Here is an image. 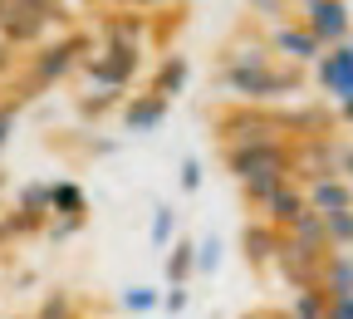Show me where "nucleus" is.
Returning <instances> with one entry per match:
<instances>
[{
	"label": "nucleus",
	"instance_id": "f257e3e1",
	"mask_svg": "<svg viewBox=\"0 0 353 319\" xmlns=\"http://www.w3.org/2000/svg\"><path fill=\"white\" fill-rule=\"evenodd\" d=\"M226 172L241 182L250 206H265L285 182H294V148L290 143H255V148H226Z\"/></svg>",
	"mask_w": 353,
	"mask_h": 319
},
{
	"label": "nucleus",
	"instance_id": "f03ea898",
	"mask_svg": "<svg viewBox=\"0 0 353 319\" xmlns=\"http://www.w3.org/2000/svg\"><path fill=\"white\" fill-rule=\"evenodd\" d=\"M94 55V39H88L83 30H64L54 39H44L39 50H30L25 69H20V84L30 88V94H44V88H59L69 74L83 69V59Z\"/></svg>",
	"mask_w": 353,
	"mask_h": 319
},
{
	"label": "nucleus",
	"instance_id": "7ed1b4c3",
	"mask_svg": "<svg viewBox=\"0 0 353 319\" xmlns=\"http://www.w3.org/2000/svg\"><path fill=\"white\" fill-rule=\"evenodd\" d=\"M216 84L236 99H275V94H294L299 88V69L294 64H221L216 69Z\"/></svg>",
	"mask_w": 353,
	"mask_h": 319
},
{
	"label": "nucleus",
	"instance_id": "20e7f679",
	"mask_svg": "<svg viewBox=\"0 0 353 319\" xmlns=\"http://www.w3.org/2000/svg\"><path fill=\"white\" fill-rule=\"evenodd\" d=\"M138 69H143V44H99L94 55L83 59V79L88 84H99V94H123V88L138 79Z\"/></svg>",
	"mask_w": 353,
	"mask_h": 319
},
{
	"label": "nucleus",
	"instance_id": "39448f33",
	"mask_svg": "<svg viewBox=\"0 0 353 319\" xmlns=\"http://www.w3.org/2000/svg\"><path fill=\"white\" fill-rule=\"evenodd\" d=\"M221 133V148H255V143H290V128L285 118H270V113H255V108H236L216 123Z\"/></svg>",
	"mask_w": 353,
	"mask_h": 319
},
{
	"label": "nucleus",
	"instance_id": "423d86ee",
	"mask_svg": "<svg viewBox=\"0 0 353 319\" xmlns=\"http://www.w3.org/2000/svg\"><path fill=\"white\" fill-rule=\"evenodd\" d=\"M59 25H64V20L25 6V0H0V44H10V50H25V44H30V50H39L44 35L59 30Z\"/></svg>",
	"mask_w": 353,
	"mask_h": 319
},
{
	"label": "nucleus",
	"instance_id": "0eeeda50",
	"mask_svg": "<svg viewBox=\"0 0 353 319\" xmlns=\"http://www.w3.org/2000/svg\"><path fill=\"white\" fill-rule=\"evenodd\" d=\"M299 25L319 39V50H334V44L353 39V15H348V0H294Z\"/></svg>",
	"mask_w": 353,
	"mask_h": 319
},
{
	"label": "nucleus",
	"instance_id": "6e6552de",
	"mask_svg": "<svg viewBox=\"0 0 353 319\" xmlns=\"http://www.w3.org/2000/svg\"><path fill=\"white\" fill-rule=\"evenodd\" d=\"M265 44H270V55H280L285 64H314V59L324 55V50H319V39L309 35L299 20H280V25H270Z\"/></svg>",
	"mask_w": 353,
	"mask_h": 319
},
{
	"label": "nucleus",
	"instance_id": "1a4fd4ad",
	"mask_svg": "<svg viewBox=\"0 0 353 319\" xmlns=\"http://www.w3.org/2000/svg\"><path fill=\"white\" fill-rule=\"evenodd\" d=\"M314 79H319L324 94H334L339 104L353 99V39L348 44H334V50H324L314 59Z\"/></svg>",
	"mask_w": 353,
	"mask_h": 319
},
{
	"label": "nucleus",
	"instance_id": "9d476101",
	"mask_svg": "<svg viewBox=\"0 0 353 319\" xmlns=\"http://www.w3.org/2000/svg\"><path fill=\"white\" fill-rule=\"evenodd\" d=\"M275 265H280V276H285L294 290H304V285H319V265H324V255L304 251V246H294V241L285 236V241H280V255H275Z\"/></svg>",
	"mask_w": 353,
	"mask_h": 319
},
{
	"label": "nucleus",
	"instance_id": "9b49d317",
	"mask_svg": "<svg viewBox=\"0 0 353 319\" xmlns=\"http://www.w3.org/2000/svg\"><path fill=\"white\" fill-rule=\"evenodd\" d=\"M304 202H309V211H319V216L353 211V182H343V177H314L304 187Z\"/></svg>",
	"mask_w": 353,
	"mask_h": 319
},
{
	"label": "nucleus",
	"instance_id": "f8f14e48",
	"mask_svg": "<svg viewBox=\"0 0 353 319\" xmlns=\"http://www.w3.org/2000/svg\"><path fill=\"white\" fill-rule=\"evenodd\" d=\"M260 211H265V226H275L280 236H285V231H294V221L309 211V202H304V187H299V182H285V187H280L270 202H265Z\"/></svg>",
	"mask_w": 353,
	"mask_h": 319
},
{
	"label": "nucleus",
	"instance_id": "ddd939ff",
	"mask_svg": "<svg viewBox=\"0 0 353 319\" xmlns=\"http://www.w3.org/2000/svg\"><path fill=\"white\" fill-rule=\"evenodd\" d=\"M167 108H172V104L148 88V94H138V99L123 104V128H128V133H152V128L167 123Z\"/></svg>",
	"mask_w": 353,
	"mask_h": 319
},
{
	"label": "nucleus",
	"instance_id": "4468645a",
	"mask_svg": "<svg viewBox=\"0 0 353 319\" xmlns=\"http://www.w3.org/2000/svg\"><path fill=\"white\" fill-rule=\"evenodd\" d=\"M50 192H54L50 221H88V192L79 187L74 177H54V182H50Z\"/></svg>",
	"mask_w": 353,
	"mask_h": 319
},
{
	"label": "nucleus",
	"instance_id": "2eb2a0df",
	"mask_svg": "<svg viewBox=\"0 0 353 319\" xmlns=\"http://www.w3.org/2000/svg\"><path fill=\"white\" fill-rule=\"evenodd\" d=\"M319 290L329 300H348L353 295V255L348 251H329L319 265Z\"/></svg>",
	"mask_w": 353,
	"mask_h": 319
},
{
	"label": "nucleus",
	"instance_id": "dca6fc26",
	"mask_svg": "<svg viewBox=\"0 0 353 319\" xmlns=\"http://www.w3.org/2000/svg\"><path fill=\"white\" fill-rule=\"evenodd\" d=\"M187 84H192V64H187V55H162V64L152 69V84H148V88L172 104Z\"/></svg>",
	"mask_w": 353,
	"mask_h": 319
},
{
	"label": "nucleus",
	"instance_id": "f3484780",
	"mask_svg": "<svg viewBox=\"0 0 353 319\" xmlns=\"http://www.w3.org/2000/svg\"><path fill=\"white\" fill-rule=\"evenodd\" d=\"M280 231L275 226H265V221H255V226H245V236H241V246H245V260L260 270V265H275V255H280Z\"/></svg>",
	"mask_w": 353,
	"mask_h": 319
},
{
	"label": "nucleus",
	"instance_id": "a211bd4d",
	"mask_svg": "<svg viewBox=\"0 0 353 319\" xmlns=\"http://www.w3.org/2000/svg\"><path fill=\"white\" fill-rule=\"evenodd\" d=\"M103 39H108V44H143V39H148V15H138V10H113L108 25H103Z\"/></svg>",
	"mask_w": 353,
	"mask_h": 319
},
{
	"label": "nucleus",
	"instance_id": "6ab92c4d",
	"mask_svg": "<svg viewBox=\"0 0 353 319\" xmlns=\"http://www.w3.org/2000/svg\"><path fill=\"white\" fill-rule=\"evenodd\" d=\"M196 276V241L192 236H176L167 251V285H187Z\"/></svg>",
	"mask_w": 353,
	"mask_h": 319
},
{
	"label": "nucleus",
	"instance_id": "aec40b11",
	"mask_svg": "<svg viewBox=\"0 0 353 319\" xmlns=\"http://www.w3.org/2000/svg\"><path fill=\"white\" fill-rule=\"evenodd\" d=\"M294 246H304V251H314V255H329V231H324V216L319 211H304L299 221H294V231H285Z\"/></svg>",
	"mask_w": 353,
	"mask_h": 319
},
{
	"label": "nucleus",
	"instance_id": "412c9836",
	"mask_svg": "<svg viewBox=\"0 0 353 319\" xmlns=\"http://www.w3.org/2000/svg\"><path fill=\"white\" fill-rule=\"evenodd\" d=\"M15 206L25 216H39V221H50V206H54V192H50V182H25V187L15 192Z\"/></svg>",
	"mask_w": 353,
	"mask_h": 319
},
{
	"label": "nucleus",
	"instance_id": "4be33fe9",
	"mask_svg": "<svg viewBox=\"0 0 353 319\" xmlns=\"http://www.w3.org/2000/svg\"><path fill=\"white\" fill-rule=\"evenodd\" d=\"M44 226H50V221L25 216V211L15 206V211H6V216H0V246H6V241H25V236H39Z\"/></svg>",
	"mask_w": 353,
	"mask_h": 319
},
{
	"label": "nucleus",
	"instance_id": "5701e85b",
	"mask_svg": "<svg viewBox=\"0 0 353 319\" xmlns=\"http://www.w3.org/2000/svg\"><path fill=\"white\" fill-rule=\"evenodd\" d=\"M329 295L319 290V285H304V290H294V304H290V319H324L329 314Z\"/></svg>",
	"mask_w": 353,
	"mask_h": 319
},
{
	"label": "nucleus",
	"instance_id": "b1692460",
	"mask_svg": "<svg viewBox=\"0 0 353 319\" xmlns=\"http://www.w3.org/2000/svg\"><path fill=\"white\" fill-rule=\"evenodd\" d=\"M118 304H123L128 314H152V309H162V290H157V285H128V290L118 295Z\"/></svg>",
	"mask_w": 353,
	"mask_h": 319
},
{
	"label": "nucleus",
	"instance_id": "393cba45",
	"mask_svg": "<svg viewBox=\"0 0 353 319\" xmlns=\"http://www.w3.org/2000/svg\"><path fill=\"white\" fill-rule=\"evenodd\" d=\"M30 319H79V304L69 300V290H50V295L34 304Z\"/></svg>",
	"mask_w": 353,
	"mask_h": 319
},
{
	"label": "nucleus",
	"instance_id": "a878e982",
	"mask_svg": "<svg viewBox=\"0 0 353 319\" xmlns=\"http://www.w3.org/2000/svg\"><path fill=\"white\" fill-rule=\"evenodd\" d=\"M148 241H152L157 251H172V241H176V211H172V206H157V211H152Z\"/></svg>",
	"mask_w": 353,
	"mask_h": 319
},
{
	"label": "nucleus",
	"instance_id": "bb28decb",
	"mask_svg": "<svg viewBox=\"0 0 353 319\" xmlns=\"http://www.w3.org/2000/svg\"><path fill=\"white\" fill-rule=\"evenodd\" d=\"M324 231H329V251H353V211L324 216Z\"/></svg>",
	"mask_w": 353,
	"mask_h": 319
},
{
	"label": "nucleus",
	"instance_id": "cd10ccee",
	"mask_svg": "<svg viewBox=\"0 0 353 319\" xmlns=\"http://www.w3.org/2000/svg\"><path fill=\"white\" fill-rule=\"evenodd\" d=\"M221 251H226L221 236H201L196 241V276H216V270H221Z\"/></svg>",
	"mask_w": 353,
	"mask_h": 319
},
{
	"label": "nucleus",
	"instance_id": "c85d7f7f",
	"mask_svg": "<svg viewBox=\"0 0 353 319\" xmlns=\"http://www.w3.org/2000/svg\"><path fill=\"white\" fill-rule=\"evenodd\" d=\"M20 113H25V99H0V153H6L10 133H15V123H20Z\"/></svg>",
	"mask_w": 353,
	"mask_h": 319
},
{
	"label": "nucleus",
	"instance_id": "c756f323",
	"mask_svg": "<svg viewBox=\"0 0 353 319\" xmlns=\"http://www.w3.org/2000/svg\"><path fill=\"white\" fill-rule=\"evenodd\" d=\"M187 304H192V290L187 285H167L162 290V314H182Z\"/></svg>",
	"mask_w": 353,
	"mask_h": 319
},
{
	"label": "nucleus",
	"instance_id": "7c9ffc66",
	"mask_svg": "<svg viewBox=\"0 0 353 319\" xmlns=\"http://www.w3.org/2000/svg\"><path fill=\"white\" fill-rule=\"evenodd\" d=\"M176 182H182V192H201V162L196 157H182V172H176Z\"/></svg>",
	"mask_w": 353,
	"mask_h": 319
},
{
	"label": "nucleus",
	"instance_id": "2f4dec72",
	"mask_svg": "<svg viewBox=\"0 0 353 319\" xmlns=\"http://www.w3.org/2000/svg\"><path fill=\"white\" fill-rule=\"evenodd\" d=\"M113 99H118V94H88V104H79V113H83V118H99L103 108H113Z\"/></svg>",
	"mask_w": 353,
	"mask_h": 319
},
{
	"label": "nucleus",
	"instance_id": "473e14b6",
	"mask_svg": "<svg viewBox=\"0 0 353 319\" xmlns=\"http://www.w3.org/2000/svg\"><path fill=\"white\" fill-rule=\"evenodd\" d=\"M245 6H250L255 15H270V20H280V15H285V6H290V0H245Z\"/></svg>",
	"mask_w": 353,
	"mask_h": 319
},
{
	"label": "nucleus",
	"instance_id": "72a5a7b5",
	"mask_svg": "<svg viewBox=\"0 0 353 319\" xmlns=\"http://www.w3.org/2000/svg\"><path fill=\"white\" fill-rule=\"evenodd\" d=\"M44 231H50V241H69L74 231H83V221H50Z\"/></svg>",
	"mask_w": 353,
	"mask_h": 319
},
{
	"label": "nucleus",
	"instance_id": "f704fd0d",
	"mask_svg": "<svg viewBox=\"0 0 353 319\" xmlns=\"http://www.w3.org/2000/svg\"><path fill=\"white\" fill-rule=\"evenodd\" d=\"M25 6H34V10H44V15H54V20H64V6L59 0H25ZM69 25V20H64Z\"/></svg>",
	"mask_w": 353,
	"mask_h": 319
},
{
	"label": "nucleus",
	"instance_id": "c9c22d12",
	"mask_svg": "<svg viewBox=\"0 0 353 319\" xmlns=\"http://www.w3.org/2000/svg\"><path fill=\"white\" fill-rule=\"evenodd\" d=\"M324 319H353V295H348V300H334Z\"/></svg>",
	"mask_w": 353,
	"mask_h": 319
},
{
	"label": "nucleus",
	"instance_id": "e433bc0d",
	"mask_svg": "<svg viewBox=\"0 0 353 319\" xmlns=\"http://www.w3.org/2000/svg\"><path fill=\"white\" fill-rule=\"evenodd\" d=\"M339 177L353 182V148H339Z\"/></svg>",
	"mask_w": 353,
	"mask_h": 319
},
{
	"label": "nucleus",
	"instance_id": "4c0bfd02",
	"mask_svg": "<svg viewBox=\"0 0 353 319\" xmlns=\"http://www.w3.org/2000/svg\"><path fill=\"white\" fill-rule=\"evenodd\" d=\"M123 6H132L138 15H148V10H162V6H172V0H123Z\"/></svg>",
	"mask_w": 353,
	"mask_h": 319
},
{
	"label": "nucleus",
	"instance_id": "58836bf2",
	"mask_svg": "<svg viewBox=\"0 0 353 319\" xmlns=\"http://www.w3.org/2000/svg\"><path fill=\"white\" fill-rule=\"evenodd\" d=\"M339 118H343V123H353V99H343V104H339Z\"/></svg>",
	"mask_w": 353,
	"mask_h": 319
},
{
	"label": "nucleus",
	"instance_id": "ea45409f",
	"mask_svg": "<svg viewBox=\"0 0 353 319\" xmlns=\"http://www.w3.org/2000/svg\"><path fill=\"white\" fill-rule=\"evenodd\" d=\"M10 69V44H0V74Z\"/></svg>",
	"mask_w": 353,
	"mask_h": 319
},
{
	"label": "nucleus",
	"instance_id": "a19ab883",
	"mask_svg": "<svg viewBox=\"0 0 353 319\" xmlns=\"http://www.w3.org/2000/svg\"><path fill=\"white\" fill-rule=\"evenodd\" d=\"M245 319H275V314H245Z\"/></svg>",
	"mask_w": 353,
	"mask_h": 319
},
{
	"label": "nucleus",
	"instance_id": "79ce46f5",
	"mask_svg": "<svg viewBox=\"0 0 353 319\" xmlns=\"http://www.w3.org/2000/svg\"><path fill=\"white\" fill-rule=\"evenodd\" d=\"M0 192H6V177H0Z\"/></svg>",
	"mask_w": 353,
	"mask_h": 319
},
{
	"label": "nucleus",
	"instance_id": "37998d69",
	"mask_svg": "<svg viewBox=\"0 0 353 319\" xmlns=\"http://www.w3.org/2000/svg\"><path fill=\"white\" fill-rule=\"evenodd\" d=\"M79 319H94V314H79Z\"/></svg>",
	"mask_w": 353,
	"mask_h": 319
}]
</instances>
